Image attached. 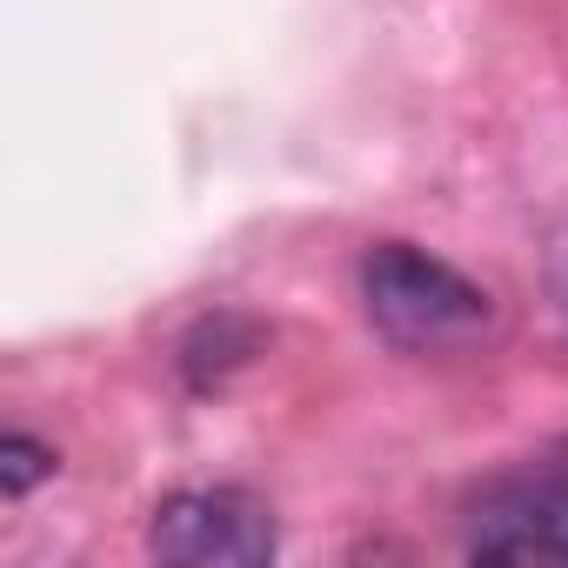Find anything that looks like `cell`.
<instances>
[{"instance_id":"3957f363","label":"cell","mask_w":568,"mask_h":568,"mask_svg":"<svg viewBox=\"0 0 568 568\" xmlns=\"http://www.w3.org/2000/svg\"><path fill=\"white\" fill-rule=\"evenodd\" d=\"M468 555L508 568H568V462L501 475L468 508Z\"/></svg>"},{"instance_id":"7a4b0ae2","label":"cell","mask_w":568,"mask_h":568,"mask_svg":"<svg viewBox=\"0 0 568 568\" xmlns=\"http://www.w3.org/2000/svg\"><path fill=\"white\" fill-rule=\"evenodd\" d=\"M148 548L154 561H174V568H261L274 561L281 535L267 501L247 488H181L154 508Z\"/></svg>"},{"instance_id":"6da1fadb","label":"cell","mask_w":568,"mask_h":568,"mask_svg":"<svg viewBox=\"0 0 568 568\" xmlns=\"http://www.w3.org/2000/svg\"><path fill=\"white\" fill-rule=\"evenodd\" d=\"M362 308H368V328L408 355L462 348L488 322V295L475 281L408 241H375L362 254Z\"/></svg>"},{"instance_id":"277c9868","label":"cell","mask_w":568,"mask_h":568,"mask_svg":"<svg viewBox=\"0 0 568 568\" xmlns=\"http://www.w3.org/2000/svg\"><path fill=\"white\" fill-rule=\"evenodd\" d=\"M61 462H54V448L48 442H34V435H8V442H0V488H8V501H21L34 481H48Z\"/></svg>"}]
</instances>
